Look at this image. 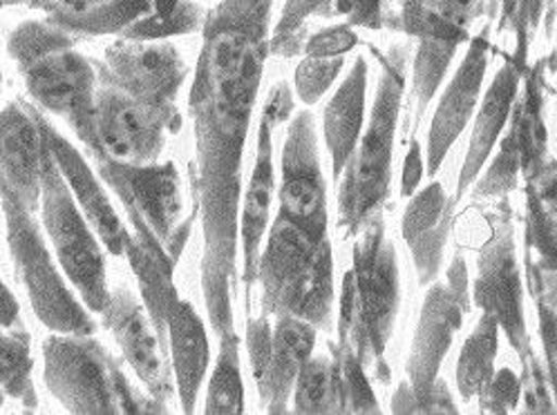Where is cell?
<instances>
[{
    "label": "cell",
    "mask_w": 557,
    "mask_h": 415,
    "mask_svg": "<svg viewBox=\"0 0 557 415\" xmlns=\"http://www.w3.org/2000/svg\"><path fill=\"white\" fill-rule=\"evenodd\" d=\"M273 0H220L205 21L190 90L205 257L202 290L218 338L233 334L243 156L269 54Z\"/></svg>",
    "instance_id": "obj_1"
},
{
    "label": "cell",
    "mask_w": 557,
    "mask_h": 415,
    "mask_svg": "<svg viewBox=\"0 0 557 415\" xmlns=\"http://www.w3.org/2000/svg\"><path fill=\"white\" fill-rule=\"evenodd\" d=\"M358 235L354 264L343 279L338 347L351 351L366 370L372 368L381 382H389L385 351L401 304L399 264L383 215L372 217Z\"/></svg>",
    "instance_id": "obj_2"
},
{
    "label": "cell",
    "mask_w": 557,
    "mask_h": 415,
    "mask_svg": "<svg viewBox=\"0 0 557 415\" xmlns=\"http://www.w3.org/2000/svg\"><path fill=\"white\" fill-rule=\"evenodd\" d=\"M256 277L262 284L264 315L332 326L334 262L327 230L300 226L277 213Z\"/></svg>",
    "instance_id": "obj_3"
},
{
    "label": "cell",
    "mask_w": 557,
    "mask_h": 415,
    "mask_svg": "<svg viewBox=\"0 0 557 415\" xmlns=\"http://www.w3.org/2000/svg\"><path fill=\"white\" fill-rule=\"evenodd\" d=\"M381 74L366 135L358 139L345 165V179L338 190V226L347 237H356L368 222L383 213L392 184V156L396 123L404 103L408 48L394 46L379 54Z\"/></svg>",
    "instance_id": "obj_4"
},
{
    "label": "cell",
    "mask_w": 557,
    "mask_h": 415,
    "mask_svg": "<svg viewBox=\"0 0 557 415\" xmlns=\"http://www.w3.org/2000/svg\"><path fill=\"white\" fill-rule=\"evenodd\" d=\"M468 309V266L457 255L448 268L446 281L434 284L423 302L412 353L408 357V382L392 400L394 413H455L453 395L440 368L453 347Z\"/></svg>",
    "instance_id": "obj_5"
},
{
    "label": "cell",
    "mask_w": 557,
    "mask_h": 415,
    "mask_svg": "<svg viewBox=\"0 0 557 415\" xmlns=\"http://www.w3.org/2000/svg\"><path fill=\"white\" fill-rule=\"evenodd\" d=\"M46 385L72 413H141L139 398L122 370L88 336L46 342Z\"/></svg>",
    "instance_id": "obj_6"
},
{
    "label": "cell",
    "mask_w": 557,
    "mask_h": 415,
    "mask_svg": "<svg viewBox=\"0 0 557 415\" xmlns=\"http://www.w3.org/2000/svg\"><path fill=\"white\" fill-rule=\"evenodd\" d=\"M99 161L101 177L124 201L135 224V239L164 248L175 262L188 237V224H180V175L173 165H146L116 161L106 152H92Z\"/></svg>",
    "instance_id": "obj_7"
},
{
    "label": "cell",
    "mask_w": 557,
    "mask_h": 415,
    "mask_svg": "<svg viewBox=\"0 0 557 415\" xmlns=\"http://www.w3.org/2000/svg\"><path fill=\"white\" fill-rule=\"evenodd\" d=\"M3 213L8 219L14 268L38 319L65 336H90L95 324L57 273L48 246L27 208L3 199Z\"/></svg>",
    "instance_id": "obj_8"
},
{
    "label": "cell",
    "mask_w": 557,
    "mask_h": 415,
    "mask_svg": "<svg viewBox=\"0 0 557 415\" xmlns=\"http://www.w3.org/2000/svg\"><path fill=\"white\" fill-rule=\"evenodd\" d=\"M46 139V137H44ZM44 222L52 237L59 262L63 264L67 277L76 286L78 293L97 313H103L110 293L106 284V266L99 246L78 213L65 177L54 161L50 148L46 146L44 161Z\"/></svg>",
    "instance_id": "obj_9"
},
{
    "label": "cell",
    "mask_w": 557,
    "mask_h": 415,
    "mask_svg": "<svg viewBox=\"0 0 557 415\" xmlns=\"http://www.w3.org/2000/svg\"><path fill=\"white\" fill-rule=\"evenodd\" d=\"M488 222L491 239L480 253V273H476L472 295L482 313L493 315L499 328L506 330V338L515 353L520 355L524 373L540 362L527 334L524 286L515 260V235L508 203L506 208H499L493 217H488Z\"/></svg>",
    "instance_id": "obj_10"
},
{
    "label": "cell",
    "mask_w": 557,
    "mask_h": 415,
    "mask_svg": "<svg viewBox=\"0 0 557 415\" xmlns=\"http://www.w3.org/2000/svg\"><path fill=\"white\" fill-rule=\"evenodd\" d=\"M106 74L119 90L164 114L180 128V114L173 99L188 67L171 43L141 38L116 40L106 52Z\"/></svg>",
    "instance_id": "obj_11"
},
{
    "label": "cell",
    "mask_w": 557,
    "mask_h": 415,
    "mask_svg": "<svg viewBox=\"0 0 557 415\" xmlns=\"http://www.w3.org/2000/svg\"><path fill=\"white\" fill-rule=\"evenodd\" d=\"M544 70L546 63L537 61L533 70L524 67V95L515 99L510 112V128L504 137L497 156L488 165L486 175L476 181L474 197H499L512 190L537 171L546 159V128H544Z\"/></svg>",
    "instance_id": "obj_12"
},
{
    "label": "cell",
    "mask_w": 557,
    "mask_h": 415,
    "mask_svg": "<svg viewBox=\"0 0 557 415\" xmlns=\"http://www.w3.org/2000/svg\"><path fill=\"white\" fill-rule=\"evenodd\" d=\"M29 95L50 112L67 118L84 143L92 137L95 72L92 65L67 48H54L18 65Z\"/></svg>",
    "instance_id": "obj_13"
},
{
    "label": "cell",
    "mask_w": 557,
    "mask_h": 415,
    "mask_svg": "<svg viewBox=\"0 0 557 415\" xmlns=\"http://www.w3.org/2000/svg\"><path fill=\"white\" fill-rule=\"evenodd\" d=\"M166 130H175V126L164 114L122 90L108 88L95 97L92 137L86 146L116 161L150 163L162 152Z\"/></svg>",
    "instance_id": "obj_14"
},
{
    "label": "cell",
    "mask_w": 557,
    "mask_h": 415,
    "mask_svg": "<svg viewBox=\"0 0 557 415\" xmlns=\"http://www.w3.org/2000/svg\"><path fill=\"white\" fill-rule=\"evenodd\" d=\"M281 215L313 230H327L325 179L318 161L313 116L309 112H300L292 121L283 148Z\"/></svg>",
    "instance_id": "obj_15"
},
{
    "label": "cell",
    "mask_w": 557,
    "mask_h": 415,
    "mask_svg": "<svg viewBox=\"0 0 557 415\" xmlns=\"http://www.w3.org/2000/svg\"><path fill=\"white\" fill-rule=\"evenodd\" d=\"M46 139L44 118L21 103L0 112V194L27 211L36 208L44 188Z\"/></svg>",
    "instance_id": "obj_16"
},
{
    "label": "cell",
    "mask_w": 557,
    "mask_h": 415,
    "mask_svg": "<svg viewBox=\"0 0 557 415\" xmlns=\"http://www.w3.org/2000/svg\"><path fill=\"white\" fill-rule=\"evenodd\" d=\"M488 61H491V48H488L486 34L472 38L457 74L448 83V88L440 101V108L434 112L432 126L428 133L425 171L432 177L442 171L453 143L466 130L476 103H480V92L484 86Z\"/></svg>",
    "instance_id": "obj_17"
},
{
    "label": "cell",
    "mask_w": 557,
    "mask_h": 415,
    "mask_svg": "<svg viewBox=\"0 0 557 415\" xmlns=\"http://www.w3.org/2000/svg\"><path fill=\"white\" fill-rule=\"evenodd\" d=\"M103 317L112 330L114 340L122 347L126 360L144 380L146 389L154 395L157 402L166 404L173 398V385L162 357V340L152 334V319L146 317L144 309L133 300L126 290L110 295Z\"/></svg>",
    "instance_id": "obj_18"
},
{
    "label": "cell",
    "mask_w": 557,
    "mask_h": 415,
    "mask_svg": "<svg viewBox=\"0 0 557 415\" xmlns=\"http://www.w3.org/2000/svg\"><path fill=\"white\" fill-rule=\"evenodd\" d=\"M455 205V199L446 197L442 184L432 181L421 192H414L406 208L401 232L412 253L421 286L432 284L440 275Z\"/></svg>",
    "instance_id": "obj_19"
},
{
    "label": "cell",
    "mask_w": 557,
    "mask_h": 415,
    "mask_svg": "<svg viewBox=\"0 0 557 415\" xmlns=\"http://www.w3.org/2000/svg\"><path fill=\"white\" fill-rule=\"evenodd\" d=\"M522 76H524V67L517 65L515 61H508L495 74L491 88L482 101V108H480V112H476L472 137L468 143V154L463 161V168L459 173L457 192L453 197L455 203H459L461 197L470 190V186L484 171L488 156L493 154V148L510 118L517 92H520Z\"/></svg>",
    "instance_id": "obj_20"
},
{
    "label": "cell",
    "mask_w": 557,
    "mask_h": 415,
    "mask_svg": "<svg viewBox=\"0 0 557 415\" xmlns=\"http://www.w3.org/2000/svg\"><path fill=\"white\" fill-rule=\"evenodd\" d=\"M315 326L300 317H277L271 351L262 376L256 380L267 413H287L292 391L302 364L311 357Z\"/></svg>",
    "instance_id": "obj_21"
},
{
    "label": "cell",
    "mask_w": 557,
    "mask_h": 415,
    "mask_svg": "<svg viewBox=\"0 0 557 415\" xmlns=\"http://www.w3.org/2000/svg\"><path fill=\"white\" fill-rule=\"evenodd\" d=\"M44 137H46V146L50 148L54 161L59 163L65 181L72 186L70 190L74 192L78 203H82L84 213L88 215L90 224L95 226V230L99 232L103 243L108 246V251L112 255H124L131 237L124 230L122 219L116 217L114 208L110 205L101 184L88 168L84 156L78 154L57 130H52L46 121H44Z\"/></svg>",
    "instance_id": "obj_22"
},
{
    "label": "cell",
    "mask_w": 557,
    "mask_h": 415,
    "mask_svg": "<svg viewBox=\"0 0 557 415\" xmlns=\"http://www.w3.org/2000/svg\"><path fill=\"white\" fill-rule=\"evenodd\" d=\"M368 92V61L356 56L347 78L325 108V141L332 156L334 179L343 177L347 161L351 159L358 139H361L366 118Z\"/></svg>",
    "instance_id": "obj_23"
},
{
    "label": "cell",
    "mask_w": 557,
    "mask_h": 415,
    "mask_svg": "<svg viewBox=\"0 0 557 415\" xmlns=\"http://www.w3.org/2000/svg\"><path fill=\"white\" fill-rule=\"evenodd\" d=\"M273 123L262 114L260 130H258V154L253 175L249 181V190L245 197L243 222H240V239H243V255H245V284L251 286L258 273L260 260V243L267 232L269 211H271V194H273Z\"/></svg>",
    "instance_id": "obj_24"
},
{
    "label": "cell",
    "mask_w": 557,
    "mask_h": 415,
    "mask_svg": "<svg viewBox=\"0 0 557 415\" xmlns=\"http://www.w3.org/2000/svg\"><path fill=\"white\" fill-rule=\"evenodd\" d=\"M166 330L171 334L173 364L177 373V393L186 413L195 408L197 391L205 380L209 366V340L202 319L197 317L188 302H180L171 309Z\"/></svg>",
    "instance_id": "obj_25"
},
{
    "label": "cell",
    "mask_w": 557,
    "mask_h": 415,
    "mask_svg": "<svg viewBox=\"0 0 557 415\" xmlns=\"http://www.w3.org/2000/svg\"><path fill=\"white\" fill-rule=\"evenodd\" d=\"M157 0H48L50 23L65 32L126 34L154 12Z\"/></svg>",
    "instance_id": "obj_26"
},
{
    "label": "cell",
    "mask_w": 557,
    "mask_h": 415,
    "mask_svg": "<svg viewBox=\"0 0 557 415\" xmlns=\"http://www.w3.org/2000/svg\"><path fill=\"white\" fill-rule=\"evenodd\" d=\"M499 344V324L493 315L482 313L472 336L466 340L457 362V389L463 400L476 398L495 373Z\"/></svg>",
    "instance_id": "obj_27"
},
{
    "label": "cell",
    "mask_w": 557,
    "mask_h": 415,
    "mask_svg": "<svg viewBox=\"0 0 557 415\" xmlns=\"http://www.w3.org/2000/svg\"><path fill=\"white\" fill-rule=\"evenodd\" d=\"M296 413H345L336 357H309L294 387Z\"/></svg>",
    "instance_id": "obj_28"
},
{
    "label": "cell",
    "mask_w": 557,
    "mask_h": 415,
    "mask_svg": "<svg viewBox=\"0 0 557 415\" xmlns=\"http://www.w3.org/2000/svg\"><path fill=\"white\" fill-rule=\"evenodd\" d=\"M245 411V387L240 376V353H237V336L226 334L220 338V355L213 370L207 395V413L237 415Z\"/></svg>",
    "instance_id": "obj_29"
},
{
    "label": "cell",
    "mask_w": 557,
    "mask_h": 415,
    "mask_svg": "<svg viewBox=\"0 0 557 415\" xmlns=\"http://www.w3.org/2000/svg\"><path fill=\"white\" fill-rule=\"evenodd\" d=\"M459 43L455 40H419V50L414 59V123L419 126L434 92L440 90L442 80L457 54Z\"/></svg>",
    "instance_id": "obj_30"
},
{
    "label": "cell",
    "mask_w": 557,
    "mask_h": 415,
    "mask_svg": "<svg viewBox=\"0 0 557 415\" xmlns=\"http://www.w3.org/2000/svg\"><path fill=\"white\" fill-rule=\"evenodd\" d=\"M396 3H399V10L385 16V25L401 29L417 40H455L459 46L470 40L466 27L423 5L421 0H396Z\"/></svg>",
    "instance_id": "obj_31"
},
{
    "label": "cell",
    "mask_w": 557,
    "mask_h": 415,
    "mask_svg": "<svg viewBox=\"0 0 557 415\" xmlns=\"http://www.w3.org/2000/svg\"><path fill=\"white\" fill-rule=\"evenodd\" d=\"M546 12V0H499L497 32L512 40V56L517 65L527 67L529 48L540 32Z\"/></svg>",
    "instance_id": "obj_32"
},
{
    "label": "cell",
    "mask_w": 557,
    "mask_h": 415,
    "mask_svg": "<svg viewBox=\"0 0 557 415\" xmlns=\"http://www.w3.org/2000/svg\"><path fill=\"white\" fill-rule=\"evenodd\" d=\"M332 0H287L281 21L275 25L273 38L269 40V52L283 59L298 56L305 48V21L309 16H323L327 14Z\"/></svg>",
    "instance_id": "obj_33"
},
{
    "label": "cell",
    "mask_w": 557,
    "mask_h": 415,
    "mask_svg": "<svg viewBox=\"0 0 557 415\" xmlns=\"http://www.w3.org/2000/svg\"><path fill=\"white\" fill-rule=\"evenodd\" d=\"M0 387L25 406H36L27 336L0 334Z\"/></svg>",
    "instance_id": "obj_34"
},
{
    "label": "cell",
    "mask_w": 557,
    "mask_h": 415,
    "mask_svg": "<svg viewBox=\"0 0 557 415\" xmlns=\"http://www.w3.org/2000/svg\"><path fill=\"white\" fill-rule=\"evenodd\" d=\"M332 355L338 364L341 376V393H343V411L345 413H379L376 395L370 387L363 364L356 355L343 347H332Z\"/></svg>",
    "instance_id": "obj_35"
},
{
    "label": "cell",
    "mask_w": 557,
    "mask_h": 415,
    "mask_svg": "<svg viewBox=\"0 0 557 415\" xmlns=\"http://www.w3.org/2000/svg\"><path fill=\"white\" fill-rule=\"evenodd\" d=\"M345 65L343 56L334 59H315L307 56L298 70H296V92L302 99V103L313 105L318 99H321L336 80Z\"/></svg>",
    "instance_id": "obj_36"
},
{
    "label": "cell",
    "mask_w": 557,
    "mask_h": 415,
    "mask_svg": "<svg viewBox=\"0 0 557 415\" xmlns=\"http://www.w3.org/2000/svg\"><path fill=\"white\" fill-rule=\"evenodd\" d=\"M476 398H480L482 413H508L522 400V380L510 368H499Z\"/></svg>",
    "instance_id": "obj_37"
},
{
    "label": "cell",
    "mask_w": 557,
    "mask_h": 415,
    "mask_svg": "<svg viewBox=\"0 0 557 415\" xmlns=\"http://www.w3.org/2000/svg\"><path fill=\"white\" fill-rule=\"evenodd\" d=\"M358 46V34L351 29V25H334L330 29H323L313 34L311 38L305 40L302 52L307 56L315 59H334V56H345Z\"/></svg>",
    "instance_id": "obj_38"
},
{
    "label": "cell",
    "mask_w": 557,
    "mask_h": 415,
    "mask_svg": "<svg viewBox=\"0 0 557 415\" xmlns=\"http://www.w3.org/2000/svg\"><path fill=\"white\" fill-rule=\"evenodd\" d=\"M385 0H332L327 8V18L345 16L351 27L381 29L385 27Z\"/></svg>",
    "instance_id": "obj_39"
},
{
    "label": "cell",
    "mask_w": 557,
    "mask_h": 415,
    "mask_svg": "<svg viewBox=\"0 0 557 415\" xmlns=\"http://www.w3.org/2000/svg\"><path fill=\"white\" fill-rule=\"evenodd\" d=\"M535 304H537L540 336H542L546 368H548V385L557 400V315L544 302H535Z\"/></svg>",
    "instance_id": "obj_40"
},
{
    "label": "cell",
    "mask_w": 557,
    "mask_h": 415,
    "mask_svg": "<svg viewBox=\"0 0 557 415\" xmlns=\"http://www.w3.org/2000/svg\"><path fill=\"white\" fill-rule=\"evenodd\" d=\"M423 152L417 139L410 141V150L404 161V175H401V197H412L423 179Z\"/></svg>",
    "instance_id": "obj_41"
},
{
    "label": "cell",
    "mask_w": 557,
    "mask_h": 415,
    "mask_svg": "<svg viewBox=\"0 0 557 415\" xmlns=\"http://www.w3.org/2000/svg\"><path fill=\"white\" fill-rule=\"evenodd\" d=\"M292 108H294V101H292L289 86L287 83H277V86L269 92L262 114L273 123V126H277V123H283L289 116Z\"/></svg>",
    "instance_id": "obj_42"
},
{
    "label": "cell",
    "mask_w": 557,
    "mask_h": 415,
    "mask_svg": "<svg viewBox=\"0 0 557 415\" xmlns=\"http://www.w3.org/2000/svg\"><path fill=\"white\" fill-rule=\"evenodd\" d=\"M18 317V304L12 298L8 286L0 281V326H12Z\"/></svg>",
    "instance_id": "obj_43"
},
{
    "label": "cell",
    "mask_w": 557,
    "mask_h": 415,
    "mask_svg": "<svg viewBox=\"0 0 557 415\" xmlns=\"http://www.w3.org/2000/svg\"><path fill=\"white\" fill-rule=\"evenodd\" d=\"M18 3H27V0H0V8H8V5H18ZM34 3V0H32Z\"/></svg>",
    "instance_id": "obj_44"
},
{
    "label": "cell",
    "mask_w": 557,
    "mask_h": 415,
    "mask_svg": "<svg viewBox=\"0 0 557 415\" xmlns=\"http://www.w3.org/2000/svg\"><path fill=\"white\" fill-rule=\"evenodd\" d=\"M0 389H3V387H0ZM0 406H3V391H0Z\"/></svg>",
    "instance_id": "obj_45"
}]
</instances>
